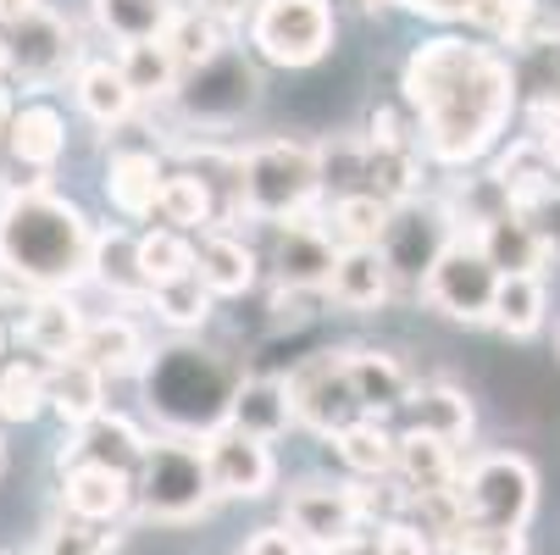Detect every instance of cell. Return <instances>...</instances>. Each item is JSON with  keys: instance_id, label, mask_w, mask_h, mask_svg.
<instances>
[{"instance_id": "6da1fadb", "label": "cell", "mask_w": 560, "mask_h": 555, "mask_svg": "<svg viewBox=\"0 0 560 555\" xmlns=\"http://www.w3.org/2000/svg\"><path fill=\"white\" fill-rule=\"evenodd\" d=\"M406 101L417 112L433 162H477L516 112V67L494 45H466L455 34L428 39L406 61Z\"/></svg>"}, {"instance_id": "7a4b0ae2", "label": "cell", "mask_w": 560, "mask_h": 555, "mask_svg": "<svg viewBox=\"0 0 560 555\" xmlns=\"http://www.w3.org/2000/svg\"><path fill=\"white\" fill-rule=\"evenodd\" d=\"M90 251L95 228L72 200L34 184L0 206V273L7 278L39 294H61L78 278H90Z\"/></svg>"}, {"instance_id": "3957f363", "label": "cell", "mask_w": 560, "mask_h": 555, "mask_svg": "<svg viewBox=\"0 0 560 555\" xmlns=\"http://www.w3.org/2000/svg\"><path fill=\"white\" fill-rule=\"evenodd\" d=\"M323 195V155L316 144L300 139H267L256 150H245L233 162V217L250 222H294L311 211V200Z\"/></svg>"}, {"instance_id": "277c9868", "label": "cell", "mask_w": 560, "mask_h": 555, "mask_svg": "<svg viewBox=\"0 0 560 555\" xmlns=\"http://www.w3.org/2000/svg\"><path fill=\"white\" fill-rule=\"evenodd\" d=\"M133 500L155 522H195L211 511V478H206V455L200 439H150L139 472H133Z\"/></svg>"}, {"instance_id": "5b68a950", "label": "cell", "mask_w": 560, "mask_h": 555, "mask_svg": "<svg viewBox=\"0 0 560 555\" xmlns=\"http://www.w3.org/2000/svg\"><path fill=\"white\" fill-rule=\"evenodd\" d=\"M460 522H483V528H527L538 511V472L516 450H494L483 461H471L455 478Z\"/></svg>"}, {"instance_id": "8992f818", "label": "cell", "mask_w": 560, "mask_h": 555, "mask_svg": "<svg viewBox=\"0 0 560 555\" xmlns=\"http://www.w3.org/2000/svg\"><path fill=\"white\" fill-rule=\"evenodd\" d=\"M334 7L328 0H256L250 45L278 67H311L334 50Z\"/></svg>"}, {"instance_id": "52a82bcc", "label": "cell", "mask_w": 560, "mask_h": 555, "mask_svg": "<svg viewBox=\"0 0 560 555\" xmlns=\"http://www.w3.org/2000/svg\"><path fill=\"white\" fill-rule=\"evenodd\" d=\"M494 289H500V273L483 262V251H477L471 240H450V251L428 267L422 278V294L433 311H444L450 323H489L494 311Z\"/></svg>"}, {"instance_id": "ba28073f", "label": "cell", "mask_w": 560, "mask_h": 555, "mask_svg": "<svg viewBox=\"0 0 560 555\" xmlns=\"http://www.w3.org/2000/svg\"><path fill=\"white\" fill-rule=\"evenodd\" d=\"M289 383V412L294 423H305L311 433H339L350 423H361V406H355V389H350V372H345V356L323 350V356H311Z\"/></svg>"}, {"instance_id": "9c48e42d", "label": "cell", "mask_w": 560, "mask_h": 555, "mask_svg": "<svg viewBox=\"0 0 560 555\" xmlns=\"http://www.w3.org/2000/svg\"><path fill=\"white\" fill-rule=\"evenodd\" d=\"M256 67L245 61V50H217L211 61H200V67H189L184 78H178V106L189 112V117H200V123H233L238 112H245L250 101H256Z\"/></svg>"}, {"instance_id": "30bf717a", "label": "cell", "mask_w": 560, "mask_h": 555, "mask_svg": "<svg viewBox=\"0 0 560 555\" xmlns=\"http://www.w3.org/2000/svg\"><path fill=\"white\" fill-rule=\"evenodd\" d=\"M200 455H206V478H211V495L217 500H261L278 478V461L261 439L238 433V428H211L200 439Z\"/></svg>"}, {"instance_id": "8fae6325", "label": "cell", "mask_w": 560, "mask_h": 555, "mask_svg": "<svg viewBox=\"0 0 560 555\" xmlns=\"http://www.w3.org/2000/svg\"><path fill=\"white\" fill-rule=\"evenodd\" d=\"M450 240H455V228H450V217H444L439 206L406 200V206H394V217H388V228H383L377 251H383L394 284H399V278H406V284H422L428 267L450 251Z\"/></svg>"}, {"instance_id": "7c38bea8", "label": "cell", "mask_w": 560, "mask_h": 555, "mask_svg": "<svg viewBox=\"0 0 560 555\" xmlns=\"http://www.w3.org/2000/svg\"><path fill=\"white\" fill-rule=\"evenodd\" d=\"M7 56L23 84H56V78H67V67H78V34L50 7H34L23 23H12Z\"/></svg>"}, {"instance_id": "4fadbf2b", "label": "cell", "mask_w": 560, "mask_h": 555, "mask_svg": "<svg viewBox=\"0 0 560 555\" xmlns=\"http://www.w3.org/2000/svg\"><path fill=\"white\" fill-rule=\"evenodd\" d=\"M334 262H339V245L328 240L323 217H294V222H278L272 228V273L283 289H300V294H323L328 278H334Z\"/></svg>"}, {"instance_id": "5bb4252c", "label": "cell", "mask_w": 560, "mask_h": 555, "mask_svg": "<svg viewBox=\"0 0 560 555\" xmlns=\"http://www.w3.org/2000/svg\"><path fill=\"white\" fill-rule=\"evenodd\" d=\"M283 528H289L305 550H311V544L323 550V544H334V539H345V533H361V495L345 489V484H305V489L289 495Z\"/></svg>"}, {"instance_id": "9a60e30c", "label": "cell", "mask_w": 560, "mask_h": 555, "mask_svg": "<svg viewBox=\"0 0 560 555\" xmlns=\"http://www.w3.org/2000/svg\"><path fill=\"white\" fill-rule=\"evenodd\" d=\"M150 439L128 423V417H112L101 412L95 423L72 428V444L61 450V466H106V472H122V478H133L139 461H144Z\"/></svg>"}, {"instance_id": "2e32d148", "label": "cell", "mask_w": 560, "mask_h": 555, "mask_svg": "<svg viewBox=\"0 0 560 555\" xmlns=\"http://www.w3.org/2000/svg\"><path fill=\"white\" fill-rule=\"evenodd\" d=\"M471 245L483 251V262H489L500 278H538V267H544V245H538L533 222H527L522 211H511V206L477 222Z\"/></svg>"}, {"instance_id": "e0dca14e", "label": "cell", "mask_w": 560, "mask_h": 555, "mask_svg": "<svg viewBox=\"0 0 560 555\" xmlns=\"http://www.w3.org/2000/svg\"><path fill=\"white\" fill-rule=\"evenodd\" d=\"M256 251L238 240V233H217L206 228L200 240H195V278L206 284L211 300H233V294H245L256 289Z\"/></svg>"}, {"instance_id": "ac0fdd59", "label": "cell", "mask_w": 560, "mask_h": 555, "mask_svg": "<svg viewBox=\"0 0 560 555\" xmlns=\"http://www.w3.org/2000/svg\"><path fill=\"white\" fill-rule=\"evenodd\" d=\"M61 506L78 522H117L133 506V478L106 466H61Z\"/></svg>"}, {"instance_id": "d6986e66", "label": "cell", "mask_w": 560, "mask_h": 555, "mask_svg": "<svg viewBox=\"0 0 560 555\" xmlns=\"http://www.w3.org/2000/svg\"><path fill=\"white\" fill-rule=\"evenodd\" d=\"M228 428L238 433H250L261 444H272L278 433H289L294 412H289V383L283 378H245V383H233L228 394Z\"/></svg>"}, {"instance_id": "ffe728a7", "label": "cell", "mask_w": 560, "mask_h": 555, "mask_svg": "<svg viewBox=\"0 0 560 555\" xmlns=\"http://www.w3.org/2000/svg\"><path fill=\"white\" fill-rule=\"evenodd\" d=\"M45 406L67 423V428H84L106 412V378L84 361V356H67L45 367Z\"/></svg>"}, {"instance_id": "44dd1931", "label": "cell", "mask_w": 560, "mask_h": 555, "mask_svg": "<svg viewBox=\"0 0 560 555\" xmlns=\"http://www.w3.org/2000/svg\"><path fill=\"white\" fill-rule=\"evenodd\" d=\"M345 372H350V389H355V406L361 417H377L394 412V406H406L411 401V372L399 367L388 350H345Z\"/></svg>"}, {"instance_id": "7402d4cb", "label": "cell", "mask_w": 560, "mask_h": 555, "mask_svg": "<svg viewBox=\"0 0 560 555\" xmlns=\"http://www.w3.org/2000/svg\"><path fill=\"white\" fill-rule=\"evenodd\" d=\"M84 311H78L67 294H39L28 311H23V345L34 350V356H50V361H67V356H78V345H84Z\"/></svg>"}, {"instance_id": "603a6c76", "label": "cell", "mask_w": 560, "mask_h": 555, "mask_svg": "<svg viewBox=\"0 0 560 555\" xmlns=\"http://www.w3.org/2000/svg\"><path fill=\"white\" fill-rule=\"evenodd\" d=\"M394 472L399 484H406V495H439V489H455V444L444 439H428V433H399L394 439Z\"/></svg>"}, {"instance_id": "cb8c5ba5", "label": "cell", "mask_w": 560, "mask_h": 555, "mask_svg": "<svg viewBox=\"0 0 560 555\" xmlns=\"http://www.w3.org/2000/svg\"><path fill=\"white\" fill-rule=\"evenodd\" d=\"M323 294H334L345 311H372V305H383V300L394 294V273H388V262H383V251H377V245L339 251L334 278H328V289H323Z\"/></svg>"}, {"instance_id": "d4e9b609", "label": "cell", "mask_w": 560, "mask_h": 555, "mask_svg": "<svg viewBox=\"0 0 560 555\" xmlns=\"http://www.w3.org/2000/svg\"><path fill=\"white\" fill-rule=\"evenodd\" d=\"M162 155L150 150H117L112 167H106V195L122 217H155V200H162Z\"/></svg>"}, {"instance_id": "484cf974", "label": "cell", "mask_w": 560, "mask_h": 555, "mask_svg": "<svg viewBox=\"0 0 560 555\" xmlns=\"http://www.w3.org/2000/svg\"><path fill=\"white\" fill-rule=\"evenodd\" d=\"M78 356H84L101 378H128V372H144V361H150L144 334L128 323V316H101V323H90Z\"/></svg>"}, {"instance_id": "4316f807", "label": "cell", "mask_w": 560, "mask_h": 555, "mask_svg": "<svg viewBox=\"0 0 560 555\" xmlns=\"http://www.w3.org/2000/svg\"><path fill=\"white\" fill-rule=\"evenodd\" d=\"M7 150L23 167H56L67 150V123L56 106H18L7 123Z\"/></svg>"}, {"instance_id": "83f0119b", "label": "cell", "mask_w": 560, "mask_h": 555, "mask_svg": "<svg viewBox=\"0 0 560 555\" xmlns=\"http://www.w3.org/2000/svg\"><path fill=\"white\" fill-rule=\"evenodd\" d=\"M411 428L428 433V439H444V444H460L471 433V401H466V389L455 383H422L411 389Z\"/></svg>"}, {"instance_id": "f1b7e54d", "label": "cell", "mask_w": 560, "mask_h": 555, "mask_svg": "<svg viewBox=\"0 0 560 555\" xmlns=\"http://www.w3.org/2000/svg\"><path fill=\"white\" fill-rule=\"evenodd\" d=\"M388 217H394L388 200H377V195H366V189H339L323 228H328V240H334L339 251H361V245H377V240H383Z\"/></svg>"}, {"instance_id": "f546056e", "label": "cell", "mask_w": 560, "mask_h": 555, "mask_svg": "<svg viewBox=\"0 0 560 555\" xmlns=\"http://www.w3.org/2000/svg\"><path fill=\"white\" fill-rule=\"evenodd\" d=\"M117 72H122V84L133 90V101H167V95L178 90V78H184V67L173 61V50H167L162 39L122 45Z\"/></svg>"}, {"instance_id": "4dcf8cb0", "label": "cell", "mask_w": 560, "mask_h": 555, "mask_svg": "<svg viewBox=\"0 0 560 555\" xmlns=\"http://www.w3.org/2000/svg\"><path fill=\"white\" fill-rule=\"evenodd\" d=\"M173 0H95V23L101 34H112L117 45H144V39H162L173 23Z\"/></svg>"}, {"instance_id": "1f68e13d", "label": "cell", "mask_w": 560, "mask_h": 555, "mask_svg": "<svg viewBox=\"0 0 560 555\" xmlns=\"http://www.w3.org/2000/svg\"><path fill=\"white\" fill-rule=\"evenodd\" d=\"M78 106H84L101 128H112V123H128V112L139 106L133 101V90L122 84V72H117V61H84L78 67Z\"/></svg>"}, {"instance_id": "d6a6232c", "label": "cell", "mask_w": 560, "mask_h": 555, "mask_svg": "<svg viewBox=\"0 0 560 555\" xmlns=\"http://www.w3.org/2000/svg\"><path fill=\"white\" fill-rule=\"evenodd\" d=\"M155 217H162L173 233H206V222L217 217L211 178H200V173H167L162 200H155Z\"/></svg>"}, {"instance_id": "836d02e7", "label": "cell", "mask_w": 560, "mask_h": 555, "mask_svg": "<svg viewBox=\"0 0 560 555\" xmlns=\"http://www.w3.org/2000/svg\"><path fill=\"white\" fill-rule=\"evenodd\" d=\"M90 278L122 300L133 294H150L144 278H139V240H128V233H95V251H90Z\"/></svg>"}, {"instance_id": "e575fe53", "label": "cell", "mask_w": 560, "mask_h": 555, "mask_svg": "<svg viewBox=\"0 0 560 555\" xmlns=\"http://www.w3.org/2000/svg\"><path fill=\"white\" fill-rule=\"evenodd\" d=\"M334 450H339V461L350 472H361V478H388V472H394V433L377 417H361V423L339 428Z\"/></svg>"}, {"instance_id": "d590c367", "label": "cell", "mask_w": 560, "mask_h": 555, "mask_svg": "<svg viewBox=\"0 0 560 555\" xmlns=\"http://www.w3.org/2000/svg\"><path fill=\"white\" fill-rule=\"evenodd\" d=\"M489 323L511 339H533L544 328V284L538 278H500Z\"/></svg>"}, {"instance_id": "8d00e7d4", "label": "cell", "mask_w": 560, "mask_h": 555, "mask_svg": "<svg viewBox=\"0 0 560 555\" xmlns=\"http://www.w3.org/2000/svg\"><path fill=\"white\" fill-rule=\"evenodd\" d=\"M195 273V240L189 233H173V228H155L139 240V278L144 289H162V284H178Z\"/></svg>"}, {"instance_id": "74e56055", "label": "cell", "mask_w": 560, "mask_h": 555, "mask_svg": "<svg viewBox=\"0 0 560 555\" xmlns=\"http://www.w3.org/2000/svg\"><path fill=\"white\" fill-rule=\"evenodd\" d=\"M162 45L173 50V61L189 72V67H200V61H211L217 50H228L233 39H228V28L222 23H211L206 12H173V23H167V34H162Z\"/></svg>"}, {"instance_id": "f35d334b", "label": "cell", "mask_w": 560, "mask_h": 555, "mask_svg": "<svg viewBox=\"0 0 560 555\" xmlns=\"http://www.w3.org/2000/svg\"><path fill=\"white\" fill-rule=\"evenodd\" d=\"M45 412V367L12 361L0 367V417L7 423H34Z\"/></svg>"}, {"instance_id": "ab89813d", "label": "cell", "mask_w": 560, "mask_h": 555, "mask_svg": "<svg viewBox=\"0 0 560 555\" xmlns=\"http://www.w3.org/2000/svg\"><path fill=\"white\" fill-rule=\"evenodd\" d=\"M155 311H162V323H173V328H200L206 316H211V294H206V284L189 273V278H178V284H162V289H150L144 294Z\"/></svg>"}, {"instance_id": "60d3db41", "label": "cell", "mask_w": 560, "mask_h": 555, "mask_svg": "<svg viewBox=\"0 0 560 555\" xmlns=\"http://www.w3.org/2000/svg\"><path fill=\"white\" fill-rule=\"evenodd\" d=\"M112 550H117V533H106L101 522H78V517L56 522L39 544V555H112Z\"/></svg>"}, {"instance_id": "b9f144b4", "label": "cell", "mask_w": 560, "mask_h": 555, "mask_svg": "<svg viewBox=\"0 0 560 555\" xmlns=\"http://www.w3.org/2000/svg\"><path fill=\"white\" fill-rule=\"evenodd\" d=\"M455 555H527V533L522 528H483V522H460L450 533Z\"/></svg>"}, {"instance_id": "7bdbcfd3", "label": "cell", "mask_w": 560, "mask_h": 555, "mask_svg": "<svg viewBox=\"0 0 560 555\" xmlns=\"http://www.w3.org/2000/svg\"><path fill=\"white\" fill-rule=\"evenodd\" d=\"M439 544L417 528V522H406V517H388L383 528H377V555H433Z\"/></svg>"}, {"instance_id": "ee69618b", "label": "cell", "mask_w": 560, "mask_h": 555, "mask_svg": "<svg viewBox=\"0 0 560 555\" xmlns=\"http://www.w3.org/2000/svg\"><path fill=\"white\" fill-rule=\"evenodd\" d=\"M527 222H533V233H538V245H544V256H555L560 262V184L527 211Z\"/></svg>"}, {"instance_id": "f6af8a7d", "label": "cell", "mask_w": 560, "mask_h": 555, "mask_svg": "<svg viewBox=\"0 0 560 555\" xmlns=\"http://www.w3.org/2000/svg\"><path fill=\"white\" fill-rule=\"evenodd\" d=\"M533 150L549 173H560V106H533Z\"/></svg>"}, {"instance_id": "bcb514c9", "label": "cell", "mask_w": 560, "mask_h": 555, "mask_svg": "<svg viewBox=\"0 0 560 555\" xmlns=\"http://www.w3.org/2000/svg\"><path fill=\"white\" fill-rule=\"evenodd\" d=\"M245 555H311V550L278 522V528H256L250 544H245Z\"/></svg>"}, {"instance_id": "7dc6e473", "label": "cell", "mask_w": 560, "mask_h": 555, "mask_svg": "<svg viewBox=\"0 0 560 555\" xmlns=\"http://www.w3.org/2000/svg\"><path fill=\"white\" fill-rule=\"evenodd\" d=\"M406 7H417L422 18H439V23H471V12H477V0H406Z\"/></svg>"}, {"instance_id": "c3c4849f", "label": "cell", "mask_w": 560, "mask_h": 555, "mask_svg": "<svg viewBox=\"0 0 560 555\" xmlns=\"http://www.w3.org/2000/svg\"><path fill=\"white\" fill-rule=\"evenodd\" d=\"M195 12H206L211 23H222V28H233V23H245L250 12H256V0H200Z\"/></svg>"}, {"instance_id": "681fc988", "label": "cell", "mask_w": 560, "mask_h": 555, "mask_svg": "<svg viewBox=\"0 0 560 555\" xmlns=\"http://www.w3.org/2000/svg\"><path fill=\"white\" fill-rule=\"evenodd\" d=\"M323 555H377V539L372 533H345V539L323 544Z\"/></svg>"}, {"instance_id": "f907efd6", "label": "cell", "mask_w": 560, "mask_h": 555, "mask_svg": "<svg viewBox=\"0 0 560 555\" xmlns=\"http://www.w3.org/2000/svg\"><path fill=\"white\" fill-rule=\"evenodd\" d=\"M34 7H39V0H0V23H23Z\"/></svg>"}, {"instance_id": "816d5d0a", "label": "cell", "mask_w": 560, "mask_h": 555, "mask_svg": "<svg viewBox=\"0 0 560 555\" xmlns=\"http://www.w3.org/2000/svg\"><path fill=\"white\" fill-rule=\"evenodd\" d=\"M12 112H18V106H12V90H7V84H0V134H7V123H12Z\"/></svg>"}, {"instance_id": "f5cc1de1", "label": "cell", "mask_w": 560, "mask_h": 555, "mask_svg": "<svg viewBox=\"0 0 560 555\" xmlns=\"http://www.w3.org/2000/svg\"><path fill=\"white\" fill-rule=\"evenodd\" d=\"M12 72V56H7V39H0V78H7Z\"/></svg>"}, {"instance_id": "db71d44e", "label": "cell", "mask_w": 560, "mask_h": 555, "mask_svg": "<svg viewBox=\"0 0 560 555\" xmlns=\"http://www.w3.org/2000/svg\"><path fill=\"white\" fill-rule=\"evenodd\" d=\"M0 350H7V328H0Z\"/></svg>"}, {"instance_id": "11a10c76", "label": "cell", "mask_w": 560, "mask_h": 555, "mask_svg": "<svg viewBox=\"0 0 560 555\" xmlns=\"http://www.w3.org/2000/svg\"><path fill=\"white\" fill-rule=\"evenodd\" d=\"M366 7H388V0H366Z\"/></svg>"}, {"instance_id": "9f6ffc18", "label": "cell", "mask_w": 560, "mask_h": 555, "mask_svg": "<svg viewBox=\"0 0 560 555\" xmlns=\"http://www.w3.org/2000/svg\"><path fill=\"white\" fill-rule=\"evenodd\" d=\"M516 7H533V0H516Z\"/></svg>"}]
</instances>
